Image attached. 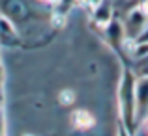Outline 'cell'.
<instances>
[{
	"label": "cell",
	"instance_id": "cell-1",
	"mask_svg": "<svg viewBox=\"0 0 148 136\" xmlns=\"http://www.w3.org/2000/svg\"><path fill=\"white\" fill-rule=\"evenodd\" d=\"M135 88H137V76L131 71H124L118 86V108H120V119L122 125L127 131H133L137 123V97H135Z\"/></svg>",
	"mask_w": 148,
	"mask_h": 136
},
{
	"label": "cell",
	"instance_id": "cell-2",
	"mask_svg": "<svg viewBox=\"0 0 148 136\" xmlns=\"http://www.w3.org/2000/svg\"><path fill=\"white\" fill-rule=\"evenodd\" d=\"M148 24V17L143 13L139 7H131L127 13L126 21H124V28H126V37L135 39L139 34L145 30V26Z\"/></svg>",
	"mask_w": 148,
	"mask_h": 136
},
{
	"label": "cell",
	"instance_id": "cell-3",
	"mask_svg": "<svg viewBox=\"0 0 148 136\" xmlns=\"http://www.w3.org/2000/svg\"><path fill=\"white\" fill-rule=\"evenodd\" d=\"M92 19H94V22L101 28H105V26L109 24V22L114 19V11H112V4L109 2V0H103V2L99 4V6H96L94 9H92Z\"/></svg>",
	"mask_w": 148,
	"mask_h": 136
},
{
	"label": "cell",
	"instance_id": "cell-4",
	"mask_svg": "<svg viewBox=\"0 0 148 136\" xmlns=\"http://www.w3.org/2000/svg\"><path fill=\"white\" fill-rule=\"evenodd\" d=\"M71 123H73V127L79 129V131H90L92 127L96 125V118L90 110L79 108V110L71 112Z\"/></svg>",
	"mask_w": 148,
	"mask_h": 136
},
{
	"label": "cell",
	"instance_id": "cell-5",
	"mask_svg": "<svg viewBox=\"0 0 148 136\" xmlns=\"http://www.w3.org/2000/svg\"><path fill=\"white\" fill-rule=\"evenodd\" d=\"M105 34H107V37L112 41V43H124V39H127L126 37V28H124V22L118 21V19H112L111 22H109L107 26H105Z\"/></svg>",
	"mask_w": 148,
	"mask_h": 136
},
{
	"label": "cell",
	"instance_id": "cell-6",
	"mask_svg": "<svg viewBox=\"0 0 148 136\" xmlns=\"http://www.w3.org/2000/svg\"><path fill=\"white\" fill-rule=\"evenodd\" d=\"M130 52L135 60H148V43H137V41L131 39Z\"/></svg>",
	"mask_w": 148,
	"mask_h": 136
},
{
	"label": "cell",
	"instance_id": "cell-7",
	"mask_svg": "<svg viewBox=\"0 0 148 136\" xmlns=\"http://www.w3.org/2000/svg\"><path fill=\"white\" fill-rule=\"evenodd\" d=\"M0 36H15V26L8 15L0 13Z\"/></svg>",
	"mask_w": 148,
	"mask_h": 136
},
{
	"label": "cell",
	"instance_id": "cell-8",
	"mask_svg": "<svg viewBox=\"0 0 148 136\" xmlns=\"http://www.w3.org/2000/svg\"><path fill=\"white\" fill-rule=\"evenodd\" d=\"M73 101H75V93H73V91H69V90L62 91V95H60V103L62 104H66V106H68V104H71Z\"/></svg>",
	"mask_w": 148,
	"mask_h": 136
},
{
	"label": "cell",
	"instance_id": "cell-9",
	"mask_svg": "<svg viewBox=\"0 0 148 136\" xmlns=\"http://www.w3.org/2000/svg\"><path fill=\"white\" fill-rule=\"evenodd\" d=\"M133 41H137V43H148V24L145 26V30H143V32L139 34Z\"/></svg>",
	"mask_w": 148,
	"mask_h": 136
},
{
	"label": "cell",
	"instance_id": "cell-10",
	"mask_svg": "<svg viewBox=\"0 0 148 136\" xmlns=\"http://www.w3.org/2000/svg\"><path fill=\"white\" fill-rule=\"evenodd\" d=\"M79 2L83 4V6H86V7H90V9H94V7H96V6H99L103 0H79Z\"/></svg>",
	"mask_w": 148,
	"mask_h": 136
},
{
	"label": "cell",
	"instance_id": "cell-11",
	"mask_svg": "<svg viewBox=\"0 0 148 136\" xmlns=\"http://www.w3.org/2000/svg\"><path fill=\"white\" fill-rule=\"evenodd\" d=\"M118 136H131V131H127L126 127L120 123V127H118Z\"/></svg>",
	"mask_w": 148,
	"mask_h": 136
},
{
	"label": "cell",
	"instance_id": "cell-12",
	"mask_svg": "<svg viewBox=\"0 0 148 136\" xmlns=\"http://www.w3.org/2000/svg\"><path fill=\"white\" fill-rule=\"evenodd\" d=\"M4 80H6V69H4V65L0 64V88L4 86Z\"/></svg>",
	"mask_w": 148,
	"mask_h": 136
},
{
	"label": "cell",
	"instance_id": "cell-13",
	"mask_svg": "<svg viewBox=\"0 0 148 136\" xmlns=\"http://www.w3.org/2000/svg\"><path fill=\"white\" fill-rule=\"evenodd\" d=\"M141 78H148V64H145V67L141 69Z\"/></svg>",
	"mask_w": 148,
	"mask_h": 136
},
{
	"label": "cell",
	"instance_id": "cell-14",
	"mask_svg": "<svg viewBox=\"0 0 148 136\" xmlns=\"http://www.w3.org/2000/svg\"><path fill=\"white\" fill-rule=\"evenodd\" d=\"M43 2H47V4H60L62 0H43Z\"/></svg>",
	"mask_w": 148,
	"mask_h": 136
},
{
	"label": "cell",
	"instance_id": "cell-15",
	"mask_svg": "<svg viewBox=\"0 0 148 136\" xmlns=\"http://www.w3.org/2000/svg\"><path fill=\"white\" fill-rule=\"evenodd\" d=\"M0 108H2V97H0Z\"/></svg>",
	"mask_w": 148,
	"mask_h": 136
},
{
	"label": "cell",
	"instance_id": "cell-16",
	"mask_svg": "<svg viewBox=\"0 0 148 136\" xmlns=\"http://www.w3.org/2000/svg\"><path fill=\"white\" fill-rule=\"evenodd\" d=\"M0 64H2V52H0Z\"/></svg>",
	"mask_w": 148,
	"mask_h": 136
},
{
	"label": "cell",
	"instance_id": "cell-17",
	"mask_svg": "<svg viewBox=\"0 0 148 136\" xmlns=\"http://www.w3.org/2000/svg\"><path fill=\"white\" fill-rule=\"evenodd\" d=\"M146 134H148V125H146Z\"/></svg>",
	"mask_w": 148,
	"mask_h": 136
}]
</instances>
